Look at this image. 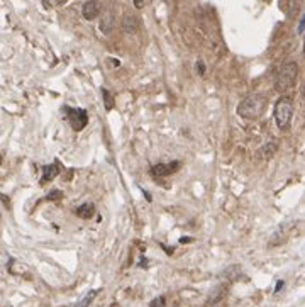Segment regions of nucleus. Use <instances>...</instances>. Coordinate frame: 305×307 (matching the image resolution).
Returning a JSON list of instances; mask_svg holds the SVG:
<instances>
[{"label": "nucleus", "instance_id": "obj_1", "mask_svg": "<svg viewBox=\"0 0 305 307\" xmlns=\"http://www.w3.org/2000/svg\"><path fill=\"white\" fill-rule=\"evenodd\" d=\"M268 102L263 95H249L246 99H243L238 105V114L241 115L243 119H249V120H256L260 119L266 110Z\"/></svg>", "mask_w": 305, "mask_h": 307}, {"label": "nucleus", "instance_id": "obj_2", "mask_svg": "<svg viewBox=\"0 0 305 307\" xmlns=\"http://www.w3.org/2000/svg\"><path fill=\"white\" fill-rule=\"evenodd\" d=\"M298 78V65L295 62H288L285 63L283 67L278 70V75H276V90L278 92H286L290 90L295 83H297Z\"/></svg>", "mask_w": 305, "mask_h": 307}, {"label": "nucleus", "instance_id": "obj_3", "mask_svg": "<svg viewBox=\"0 0 305 307\" xmlns=\"http://www.w3.org/2000/svg\"><path fill=\"white\" fill-rule=\"evenodd\" d=\"M293 115V102L290 97H280L275 104V122L280 129H286L292 122Z\"/></svg>", "mask_w": 305, "mask_h": 307}, {"label": "nucleus", "instance_id": "obj_4", "mask_svg": "<svg viewBox=\"0 0 305 307\" xmlns=\"http://www.w3.org/2000/svg\"><path fill=\"white\" fill-rule=\"evenodd\" d=\"M66 117L75 131H82V129L87 128V124H89V115H87V110L83 109H68Z\"/></svg>", "mask_w": 305, "mask_h": 307}, {"label": "nucleus", "instance_id": "obj_5", "mask_svg": "<svg viewBox=\"0 0 305 307\" xmlns=\"http://www.w3.org/2000/svg\"><path fill=\"white\" fill-rule=\"evenodd\" d=\"M180 166H182L180 161H172V163H160V165H155L151 168V175L152 176H168V175H173L175 171H178Z\"/></svg>", "mask_w": 305, "mask_h": 307}, {"label": "nucleus", "instance_id": "obj_6", "mask_svg": "<svg viewBox=\"0 0 305 307\" xmlns=\"http://www.w3.org/2000/svg\"><path fill=\"white\" fill-rule=\"evenodd\" d=\"M100 14V4L97 0H87L82 7V16L85 17L87 21H94L99 17Z\"/></svg>", "mask_w": 305, "mask_h": 307}, {"label": "nucleus", "instance_id": "obj_7", "mask_svg": "<svg viewBox=\"0 0 305 307\" xmlns=\"http://www.w3.org/2000/svg\"><path fill=\"white\" fill-rule=\"evenodd\" d=\"M58 163H53V165H48V166H44L43 168V176H41V183H48L51 182V180L54 178V176L58 175Z\"/></svg>", "mask_w": 305, "mask_h": 307}, {"label": "nucleus", "instance_id": "obj_8", "mask_svg": "<svg viewBox=\"0 0 305 307\" xmlns=\"http://www.w3.org/2000/svg\"><path fill=\"white\" fill-rule=\"evenodd\" d=\"M95 214V206L94 204H83L77 209V216L82 217V219H90V217H94Z\"/></svg>", "mask_w": 305, "mask_h": 307}, {"label": "nucleus", "instance_id": "obj_9", "mask_svg": "<svg viewBox=\"0 0 305 307\" xmlns=\"http://www.w3.org/2000/svg\"><path fill=\"white\" fill-rule=\"evenodd\" d=\"M114 27V17L110 16V14H105L104 19L100 21V29L104 31V34H109L110 31H112Z\"/></svg>", "mask_w": 305, "mask_h": 307}, {"label": "nucleus", "instance_id": "obj_10", "mask_svg": "<svg viewBox=\"0 0 305 307\" xmlns=\"http://www.w3.org/2000/svg\"><path fill=\"white\" fill-rule=\"evenodd\" d=\"M97 294H99V290H90L89 294H87L85 297H83V299L78 302V304L75 305V307H90V304H92V300L95 299L97 297Z\"/></svg>", "mask_w": 305, "mask_h": 307}, {"label": "nucleus", "instance_id": "obj_11", "mask_svg": "<svg viewBox=\"0 0 305 307\" xmlns=\"http://www.w3.org/2000/svg\"><path fill=\"white\" fill-rule=\"evenodd\" d=\"M102 94H104V104H105V110H112L114 109V95L110 94L107 88H104L102 90Z\"/></svg>", "mask_w": 305, "mask_h": 307}, {"label": "nucleus", "instance_id": "obj_12", "mask_svg": "<svg viewBox=\"0 0 305 307\" xmlns=\"http://www.w3.org/2000/svg\"><path fill=\"white\" fill-rule=\"evenodd\" d=\"M276 150V144L275 143H268L265 148H263V155H265V158L268 160V158H271L273 156V153Z\"/></svg>", "mask_w": 305, "mask_h": 307}, {"label": "nucleus", "instance_id": "obj_13", "mask_svg": "<svg viewBox=\"0 0 305 307\" xmlns=\"http://www.w3.org/2000/svg\"><path fill=\"white\" fill-rule=\"evenodd\" d=\"M149 307H165V299L163 297H156V299L151 302Z\"/></svg>", "mask_w": 305, "mask_h": 307}, {"label": "nucleus", "instance_id": "obj_14", "mask_svg": "<svg viewBox=\"0 0 305 307\" xmlns=\"http://www.w3.org/2000/svg\"><path fill=\"white\" fill-rule=\"evenodd\" d=\"M146 2H147V0H134V7H136V9H142V7L146 6Z\"/></svg>", "mask_w": 305, "mask_h": 307}, {"label": "nucleus", "instance_id": "obj_15", "mask_svg": "<svg viewBox=\"0 0 305 307\" xmlns=\"http://www.w3.org/2000/svg\"><path fill=\"white\" fill-rule=\"evenodd\" d=\"M303 31H305V14H303L302 21H300V24H298V32H303Z\"/></svg>", "mask_w": 305, "mask_h": 307}, {"label": "nucleus", "instance_id": "obj_16", "mask_svg": "<svg viewBox=\"0 0 305 307\" xmlns=\"http://www.w3.org/2000/svg\"><path fill=\"white\" fill-rule=\"evenodd\" d=\"M198 73H200V75H203V73H205V67H203V63L202 62H198Z\"/></svg>", "mask_w": 305, "mask_h": 307}, {"label": "nucleus", "instance_id": "obj_17", "mask_svg": "<svg viewBox=\"0 0 305 307\" xmlns=\"http://www.w3.org/2000/svg\"><path fill=\"white\" fill-rule=\"evenodd\" d=\"M53 2L56 4V6H61V4H64V2H66V0H53Z\"/></svg>", "mask_w": 305, "mask_h": 307}, {"label": "nucleus", "instance_id": "obj_18", "mask_svg": "<svg viewBox=\"0 0 305 307\" xmlns=\"http://www.w3.org/2000/svg\"><path fill=\"white\" fill-rule=\"evenodd\" d=\"M303 53H305V41H303Z\"/></svg>", "mask_w": 305, "mask_h": 307}, {"label": "nucleus", "instance_id": "obj_19", "mask_svg": "<svg viewBox=\"0 0 305 307\" xmlns=\"http://www.w3.org/2000/svg\"><path fill=\"white\" fill-rule=\"evenodd\" d=\"M266 2H268V0H266Z\"/></svg>", "mask_w": 305, "mask_h": 307}]
</instances>
